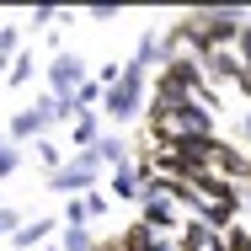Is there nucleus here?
Instances as JSON below:
<instances>
[{"label":"nucleus","mask_w":251,"mask_h":251,"mask_svg":"<svg viewBox=\"0 0 251 251\" xmlns=\"http://www.w3.org/2000/svg\"><path fill=\"white\" fill-rule=\"evenodd\" d=\"M22 53V27H0V59H16Z\"/></svg>","instance_id":"17"},{"label":"nucleus","mask_w":251,"mask_h":251,"mask_svg":"<svg viewBox=\"0 0 251 251\" xmlns=\"http://www.w3.org/2000/svg\"><path fill=\"white\" fill-rule=\"evenodd\" d=\"M43 251H59V246H43Z\"/></svg>","instance_id":"27"},{"label":"nucleus","mask_w":251,"mask_h":251,"mask_svg":"<svg viewBox=\"0 0 251 251\" xmlns=\"http://www.w3.org/2000/svg\"><path fill=\"white\" fill-rule=\"evenodd\" d=\"M16 166H22V150H16V145H5V150H0V176H11Z\"/></svg>","instance_id":"21"},{"label":"nucleus","mask_w":251,"mask_h":251,"mask_svg":"<svg viewBox=\"0 0 251 251\" xmlns=\"http://www.w3.org/2000/svg\"><path fill=\"white\" fill-rule=\"evenodd\" d=\"M225 251H251V225H246V219L225 230Z\"/></svg>","instance_id":"16"},{"label":"nucleus","mask_w":251,"mask_h":251,"mask_svg":"<svg viewBox=\"0 0 251 251\" xmlns=\"http://www.w3.org/2000/svg\"><path fill=\"white\" fill-rule=\"evenodd\" d=\"M86 80H91V75H86V59H80V53H70V49L53 53V64H49V91L53 97H75Z\"/></svg>","instance_id":"4"},{"label":"nucleus","mask_w":251,"mask_h":251,"mask_svg":"<svg viewBox=\"0 0 251 251\" xmlns=\"http://www.w3.org/2000/svg\"><path fill=\"white\" fill-rule=\"evenodd\" d=\"M49 123H53V91H49V97H38L27 112H16V118H11V128H5V139H11V145H22V139H38Z\"/></svg>","instance_id":"6"},{"label":"nucleus","mask_w":251,"mask_h":251,"mask_svg":"<svg viewBox=\"0 0 251 251\" xmlns=\"http://www.w3.org/2000/svg\"><path fill=\"white\" fill-rule=\"evenodd\" d=\"M97 160H101V166H112V171L134 166V160H128V145H123L118 134H101V145H97Z\"/></svg>","instance_id":"12"},{"label":"nucleus","mask_w":251,"mask_h":251,"mask_svg":"<svg viewBox=\"0 0 251 251\" xmlns=\"http://www.w3.org/2000/svg\"><path fill=\"white\" fill-rule=\"evenodd\" d=\"M0 150H5V134H0Z\"/></svg>","instance_id":"26"},{"label":"nucleus","mask_w":251,"mask_h":251,"mask_svg":"<svg viewBox=\"0 0 251 251\" xmlns=\"http://www.w3.org/2000/svg\"><path fill=\"white\" fill-rule=\"evenodd\" d=\"M241 128H246V139H251V107H246V112H241Z\"/></svg>","instance_id":"25"},{"label":"nucleus","mask_w":251,"mask_h":251,"mask_svg":"<svg viewBox=\"0 0 251 251\" xmlns=\"http://www.w3.org/2000/svg\"><path fill=\"white\" fill-rule=\"evenodd\" d=\"M145 91H150V70H139V64H123L118 86H112V91H107V101H101V118H112V123H128V118H139V107H145Z\"/></svg>","instance_id":"1"},{"label":"nucleus","mask_w":251,"mask_h":251,"mask_svg":"<svg viewBox=\"0 0 251 251\" xmlns=\"http://www.w3.org/2000/svg\"><path fill=\"white\" fill-rule=\"evenodd\" d=\"M101 241L91 235V225H64L59 230V251H97Z\"/></svg>","instance_id":"11"},{"label":"nucleus","mask_w":251,"mask_h":251,"mask_svg":"<svg viewBox=\"0 0 251 251\" xmlns=\"http://www.w3.org/2000/svg\"><path fill=\"white\" fill-rule=\"evenodd\" d=\"M241 75H246V64H241L235 49H208V59H203V80L208 86H241Z\"/></svg>","instance_id":"7"},{"label":"nucleus","mask_w":251,"mask_h":251,"mask_svg":"<svg viewBox=\"0 0 251 251\" xmlns=\"http://www.w3.org/2000/svg\"><path fill=\"white\" fill-rule=\"evenodd\" d=\"M22 225H27V219H22V208H11V203H5V208H0V235L11 241V235L22 230Z\"/></svg>","instance_id":"18"},{"label":"nucleus","mask_w":251,"mask_h":251,"mask_svg":"<svg viewBox=\"0 0 251 251\" xmlns=\"http://www.w3.org/2000/svg\"><path fill=\"white\" fill-rule=\"evenodd\" d=\"M32 155H38V160L49 166V176H53V171H59V166H64V150H59V145H49V139H43V145H38V150H32Z\"/></svg>","instance_id":"19"},{"label":"nucleus","mask_w":251,"mask_h":251,"mask_svg":"<svg viewBox=\"0 0 251 251\" xmlns=\"http://www.w3.org/2000/svg\"><path fill=\"white\" fill-rule=\"evenodd\" d=\"M53 230H64V219H27V225L11 235V246H16V251H43Z\"/></svg>","instance_id":"9"},{"label":"nucleus","mask_w":251,"mask_h":251,"mask_svg":"<svg viewBox=\"0 0 251 251\" xmlns=\"http://www.w3.org/2000/svg\"><path fill=\"white\" fill-rule=\"evenodd\" d=\"M32 70H38V64H32V53H16V59H11V70H5V80H11V86H27V80H32Z\"/></svg>","instance_id":"15"},{"label":"nucleus","mask_w":251,"mask_h":251,"mask_svg":"<svg viewBox=\"0 0 251 251\" xmlns=\"http://www.w3.org/2000/svg\"><path fill=\"white\" fill-rule=\"evenodd\" d=\"M97 176H101V160H97V150H80V155H70L59 171L49 176V187L53 193H97Z\"/></svg>","instance_id":"3"},{"label":"nucleus","mask_w":251,"mask_h":251,"mask_svg":"<svg viewBox=\"0 0 251 251\" xmlns=\"http://www.w3.org/2000/svg\"><path fill=\"white\" fill-rule=\"evenodd\" d=\"M0 208H5V198H0Z\"/></svg>","instance_id":"28"},{"label":"nucleus","mask_w":251,"mask_h":251,"mask_svg":"<svg viewBox=\"0 0 251 251\" xmlns=\"http://www.w3.org/2000/svg\"><path fill=\"white\" fill-rule=\"evenodd\" d=\"M64 225H91V208H86V198H70V203H64Z\"/></svg>","instance_id":"20"},{"label":"nucleus","mask_w":251,"mask_h":251,"mask_svg":"<svg viewBox=\"0 0 251 251\" xmlns=\"http://www.w3.org/2000/svg\"><path fill=\"white\" fill-rule=\"evenodd\" d=\"M123 5H91V22H118Z\"/></svg>","instance_id":"22"},{"label":"nucleus","mask_w":251,"mask_h":251,"mask_svg":"<svg viewBox=\"0 0 251 251\" xmlns=\"http://www.w3.org/2000/svg\"><path fill=\"white\" fill-rule=\"evenodd\" d=\"M107 198H118V203H139V198H145V176H139L134 166L112 171V182H107Z\"/></svg>","instance_id":"10"},{"label":"nucleus","mask_w":251,"mask_h":251,"mask_svg":"<svg viewBox=\"0 0 251 251\" xmlns=\"http://www.w3.org/2000/svg\"><path fill=\"white\" fill-rule=\"evenodd\" d=\"M235 53H241V64H246V70H251V27H246V32H241V43H235Z\"/></svg>","instance_id":"24"},{"label":"nucleus","mask_w":251,"mask_h":251,"mask_svg":"<svg viewBox=\"0 0 251 251\" xmlns=\"http://www.w3.org/2000/svg\"><path fill=\"white\" fill-rule=\"evenodd\" d=\"M70 139H75V150H97V145H101V123H97V112H86V118L70 128Z\"/></svg>","instance_id":"13"},{"label":"nucleus","mask_w":251,"mask_h":251,"mask_svg":"<svg viewBox=\"0 0 251 251\" xmlns=\"http://www.w3.org/2000/svg\"><path fill=\"white\" fill-rule=\"evenodd\" d=\"M139 208H145L139 219H145L150 230H160V235H166V230H182V225H187V219H176V203L160 193V182H155V176L145 182V198H139Z\"/></svg>","instance_id":"5"},{"label":"nucleus","mask_w":251,"mask_h":251,"mask_svg":"<svg viewBox=\"0 0 251 251\" xmlns=\"http://www.w3.org/2000/svg\"><path fill=\"white\" fill-rule=\"evenodd\" d=\"M49 22H59V11H53V5H38V11H32V27H49Z\"/></svg>","instance_id":"23"},{"label":"nucleus","mask_w":251,"mask_h":251,"mask_svg":"<svg viewBox=\"0 0 251 251\" xmlns=\"http://www.w3.org/2000/svg\"><path fill=\"white\" fill-rule=\"evenodd\" d=\"M193 27L203 32V49H235L241 32H246V11L235 5H214V11H187Z\"/></svg>","instance_id":"2"},{"label":"nucleus","mask_w":251,"mask_h":251,"mask_svg":"<svg viewBox=\"0 0 251 251\" xmlns=\"http://www.w3.org/2000/svg\"><path fill=\"white\" fill-rule=\"evenodd\" d=\"M155 59H166V53H160V32H145V38H139V49H134V59H128V64H139V70H150Z\"/></svg>","instance_id":"14"},{"label":"nucleus","mask_w":251,"mask_h":251,"mask_svg":"<svg viewBox=\"0 0 251 251\" xmlns=\"http://www.w3.org/2000/svg\"><path fill=\"white\" fill-rule=\"evenodd\" d=\"M176 246L182 251H225V235H219L214 225H203V219H187L182 235H176Z\"/></svg>","instance_id":"8"}]
</instances>
